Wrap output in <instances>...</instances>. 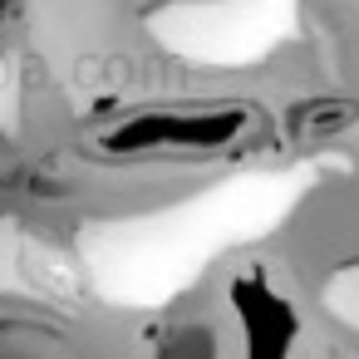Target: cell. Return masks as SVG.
Masks as SVG:
<instances>
[{"mask_svg": "<svg viewBox=\"0 0 359 359\" xmlns=\"http://www.w3.org/2000/svg\"><path fill=\"white\" fill-rule=\"evenodd\" d=\"M231 300H236L241 325H246V354L251 359H285V349L295 339L290 305L276 290H266L261 280H236L231 285Z\"/></svg>", "mask_w": 359, "mask_h": 359, "instance_id": "7a4b0ae2", "label": "cell"}, {"mask_svg": "<svg viewBox=\"0 0 359 359\" xmlns=\"http://www.w3.org/2000/svg\"><path fill=\"white\" fill-rule=\"evenodd\" d=\"M349 118H354V109L344 104V99H310L305 109H295V118H290V128L300 133V138H325V133H339V128H349Z\"/></svg>", "mask_w": 359, "mask_h": 359, "instance_id": "3957f363", "label": "cell"}, {"mask_svg": "<svg viewBox=\"0 0 359 359\" xmlns=\"http://www.w3.org/2000/svg\"><path fill=\"white\" fill-rule=\"evenodd\" d=\"M246 128L236 109L217 114H143L104 133L109 153H153V148H222Z\"/></svg>", "mask_w": 359, "mask_h": 359, "instance_id": "6da1fadb", "label": "cell"}]
</instances>
